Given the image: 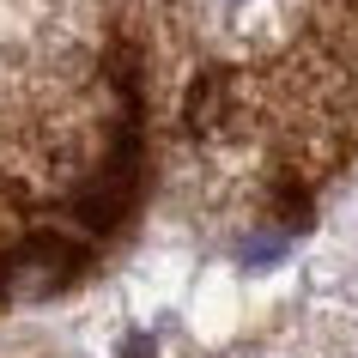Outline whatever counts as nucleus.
I'll use <instances>...</instances> for the list:
<instances>
[{"label":"nucleus","mask_w":358,"mask_h":358,"mask_svg":"<svg viewBox=\"0 0 358 358\" xmlns=\"http://www.w3.org/2000/svg\"><path fill=\"white\" fill-rule=\"evenodd\" d=\"M219 6H243V0H219Z\"/></svg>","instance_id":"1"}]
</instances>
